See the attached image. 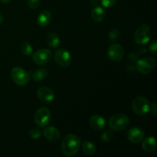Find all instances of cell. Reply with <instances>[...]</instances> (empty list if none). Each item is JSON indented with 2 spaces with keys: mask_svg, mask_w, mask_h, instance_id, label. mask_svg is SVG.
Listing matches in <instances>:
<instances>
[{
  "mask_svg": "<svg viewBox=\"0 0 157 157\" xmlns=\"http://www.w3.org/2000/svg\"><path fill=\"white\" fill-rule=\"evenodd\" d=\"M145 136V132L139 127H134L127 132V138L132 144H137L142 142Z\"/></svg>",
  "mask_w": 157,
  "mask_h": 157,
  "instance_id": "7c38bea8",
  "label": "cell"
},
{
  "mask_svg": "<svg viewBox=\"0 0 157 157\" xmlns=\"http://www.w3.org/2000/svg\"><path fill=\"white\" fill-rule=\"evenodd\" d=\"M48 71L46 68H39L32 74V79L35 81H43L48 76Z\"/></svg>",
  "mask_w": 157,
  "mask_h": 157,
  "instance_id": "ffe728a7",
  "label": "cell"
},
{
  "mask_svg": "<svg viewBox=\"0 0 157 157\" xmlns=\"http://www.w3.org/2000/svg\"><path fill=\"white\" fill-rule=\"evenodd\" d=\"M106 17V12L101 6H94L91 11V18L96 22H101Z\"/></svg>",
  "mask_w": 157,
  "mask_h": 157,
  "instance_id": "e0dca14e",
  "label": "cell"
},
{
  "mask_svg": "<svg viewBox=\"0 0 157 157\" xmlns=\"http://www.w3.org/2000/svg\"><path fill=\"white\" fill-rule=\"evenodd\" d=\"M37 96L41 102L45 104H50L53 102L55 98V92L48 87H41L38 88L37 91Z\"/></svg>",
  "mask_w": 157,
  "mask_h": 157,
  "instance_id": "8fae6325",
  "label": "cell"
},
{
  "mask_svg": "<svg viewBox=\"0 0 157 157\" xmlns=\"http://www.w3.org/2000/svg\"><path fill=\"white\" fill-rule=\"evenodd\" d=\"M113 136V130H107V131H105L104 133H103L102 134H101V138L104 143H108L111 140Z\"/></svg>",
  "mask_w": 157,
  "mask_h": 157,
  "instance_id": "603a6c76",
  "label": "cell"
},
{
  "mask_svg": "<svg viewBox=\"0 0 157 157\" xmlns=\"http://www.w3.org/2000/svg\"><path fill=\"white\" fill-rule=\"evenodd\" d=\"M51 21H52V12L49 10L45 9L40 12L36 21L38 26L44 28L48 25Z\"/></svg>",
  "mask_w": 157,
  "mask_h": 157,
  "instance_id": "9a60e30c",
  "label": "cell"
},
{
  "mask_svg": "<svg viewBox=\"0 0 157 157\" xmlns=\"http://www.w3.org/2000/svg\"><path fill=\"white\" fill-rule=\"evenodd\" d=\"M130 124V119L126 114L118 113L113 114L108 121L110 130L115 132H121L125 130Z\"/></svg>",
  "mask_w": 157,
  "mask_h": 157,
  "instance_id": "7a4b0ae2",
  "label": "cell"
},
{
  "mask_svg": "<svg viewBox=\"0 0 157 157\" xmlns=\"http://www.w3.org/2000/svg\"><path fill=\"white\" fill-rule=\"evenodd\" d=\"M157 147L156 140L153 136H149L145 140H143L142 148L147 153H151L156 150Z\"/></svg>",
  "mask_w": 157,
  "mask_h": 157,
  "instance_id": "2e32d148",
  "label": "cell"
},
{
  "mask_svg": "<svg viewBox=\"0 0 157 157\" xmlns=\"http://www.w3.org/2000/svg\"><path fill=\"white\" fill-rule=\"evenodd\" d=\"M21 51L26 56H30L33 52V48L31 44L28 41H24L22 44H21Z\"/></svg>",
  "mask_w": 157,
  "mask_h": 157,
  "instance_id": "44dd1931",
  "label": "cell"
},
{
  "mask_svg": "<svg viewBox=\"0 0 157 157\" xmlns=\"http://www.w3.org/2000/svg\"><path fill=\"white\" fill-rule=\"evenodd\" d=\"M101 4L104 8H112L116 5L117 0H101Z\"/></svg>",
  "mask_w": 157,
  "mask_h": 157,
  "instance_id": "d4e9b609",
  "label": "cell"
},
{
  "mask_svg": "<svg viewBox=\"0 0 157 157\" xmlns=\"http://www.w3.org/2000/svg\"><path fill=\"white\" fill-rule=\"evenodd\" d=\"M156 67V60L153 57H146L136 62V70L141 74L147 75L154 70Z\"/></svg>",
  "mask_w": 157,
  "mask_h": 157,
  "instance_id": "8992f818",
  "label": "cell"
},
{
  "mask_svg": "<svg viewBox=\"0 0 157 157\" xmlns=\"http://www.w3.org/2000/svg\"><path fill=\"white\" fill-rule=\"evenodd\" d=\"M81 139L74 134H67L61 142V151L67 157H72L77 154L81 147Z\"/></svg>",
  "mask_w": 157,
  "mask_h": 157,
  "instance_id": "6da1fadb",
  "label": "cell"
},
{
  "mask_svg": "<svg viewBox=\"0 0 157 157\" xmlns=\"http://www.w3.org/2000/svg\"><path fill=\"white\" fill-rule=\"evenodd\" d=\"M29 136L32 140H38L41 136V131L38 128H33L29 132Z\"/></svg>",
  "mask_w": 157,
  "mask_h": 157,
  "instance_id": "cb8c5ba5",
  "label": "cell"
},
{
  "mask_svg": "<svg viewBox=\"0 0 157 157\" xmlns=\"http://www.w3.org/2000/svg\"><path fill=\"white\" fill-rule=\"evenodd\" d=\"M81 146H82V150L84 153L87 155V156H91V155H94L96 153V147L92 142L84 141Z\"/></svg>",
  "mask_w": 157,
  "mask_h": 157,
  "instance_id": "d6986e66",
  "label": "cell"
},
{
  "mask_svg": "<svg viewBox=\"0 0 157 157\" xmlns=\"http://www.w3.org/2000/svg\"><path fill=\"white\" fill-rule=\"evenodd\" d=\"M28 6L32 9H35L39 6L40 0H26Z\"/></svg>",
  "mask_w": 157,
  "mask_h": 157,
  "instance_id": "484cf974",
  "label": "cell"
},
{
  "mask_svg": "<svg viewBox=\"0 0 157 157\" xmlns=\"http://www.w3.org/2000/svg\"><path fill=\"white\" fill-rule=\"evenodd\" d=\"M149 50L150 52H153V54H156L157 52V41L156 40L153 41V42L151 43V44L150 45V48H149Z\"/></svg>",
  "mask_w": 157,
  "mask_h": 157,
  "instance_id": "4316f807",
  "label": "cell"
},
{
  "mask_svg": "<svg viewBox=\"0 0 157 157\" xmlns=\"http://www.w3.org/2000/svg\"><path fill=\"white\" fill-rule=\"evenodd\" d=\"M90 127L95 130H102L107 126V121L104 117L100 115L94 114L91 116L89 120Z\"/></svg>",
  "mask_w": 157,
  "mask_h": 157,
  "instance_id": "4fadbf2b",
  "label": "cell"
},
{
  "mask_svg": "<svg viewBox=\"0 0 157 157\" xmlns=\"http://www.w3.org/2000/svg\"><path fill=\"white\" fill-rule=\"evenodd\" d=\"M121 37V31L117 28H114L110 30L108 34V38L110 41H116Z\"/></svg>",
  "mask_w": 157,
  "mask_h": 157,
  "instance_id": "7402d4cb",
  "label": "cell"
},
{
  "mask_svg": "<svg viewBox=\"0 0 157 157\" xmlns=\"http://www.w3.org/2000/svg\"><path fill=\"white\" fill-rule=\"evenodd\" d=\"M3 20H4V18H3L2 15V14H0V25L3 22Z\"/></svg>",
  "mask_w": 157,
  "mask_h": 157,
  "instance_id": "f546056e",
  "label": "cell"
},
{
  "mask_svg": "<svg viewBox=\"0 0 157 157\" xmlns=\"http://www.w3.org/2000/svg\"><path fill=\"white\" fill-rule=\"evenodd\" d=\"M0 1L2 3H4V4H9V3L12 2V0H0Z\"/></svg>",
  "mask_w": 157,
  "mask_h": 157,
  "instance_id": "f1b7e54d",
  "label": "cell"
},
{
  "mask_svg": "<svg viewBox=\"0 0 157 157\" xmlns=\"http://www.w3.org/2000/svg\"><path fill=\"white\" fill-rule=\"evenodd\" d=\"M43 135L48 140L52 141V142H57L61 139L60 131L55 127H47L46 126L43 130Z\"/></svg>",
  "mask_w": 157,
  "mask_h": 157,
  "instance_id": "5bb4252c",
  "label": "cell"
},
{
  "mask_svg": "<svg viewBox=\"0 0 157 157\" xmlns=\"http://www.w3.org/2000/svg\"><path fill=\"white\" fill-rule=\"evenodd\" d=\"M47 44L52 48H57L60 44V38L55 32H50L46 40Z\"/></svg>",
  "mask_w": 157,
  "mask_h": 157,
  "instance_id": "ac0fdd59",
  "label": "cell"
},
{
  "mask_svg": "<svg viewBox=\"0 0 157 157\" xmlns=\"http://www.w3.org/2000/svg\"><path fill=\"white\" fill-rule=\"evenodd\" d=\"M150 109L152 110V113H153V116H156L157 114V107L156 103H153V104H151V107H150Z\"/></svg>",
  "mask_w": 157,
  "mask_h": 157,
  "instance_id": "83f0119b",
  "label": "cell"
},
{
  "mask_svg": "<svg viewBox=\"0 0 157 157\" xmlns=\"http://www.w3.org/2000/svg\"><path fill=\"white\" fill-rule=\"evenodd\" d=\"M124 50L122 45L119 44H112L107 50V55L112 61L119 62L124 58Z\"/></svg>",
  "mask_w": 157,
  "mask_h": 157,
  "instance_id": "30bf717a",
  "label": "cell"
},
{
  "mask_svg": "<svg viewBox=\"0 0 157 157\" xmlns=\"http://www.w3.org/2000/svg\"><path fill=\"white\" fill-rule=\"evenodd\" d=\"M52 52L49 49L42 48L35 52L32 55L33 61L38 65H44L52 59Z\"/></svg>",
  "mask_w": 157,
  "mask_h": 157,
  "instance_id": "ba28073f",
  "label": "cell"
},
{
  "mask_svg": "<svg viewBox=\"0 0 157 157\" xmlns=\"http://www.w3.org/2000/svg\"><path fill=\"white\" fill-rule=\"evenodd\" d=\"M55 61L58 65L62 67H67L71 63V55L68 51L64 48L58 49L55 53Z\"/></svg>",
  "mask_w": 157,
  "mask_h": 157,
  "instance_id": "9c48e42d",
  "label": "cell"
},
{
  "mask_svg": "<svg viewBox=\"0 0 157 157\" xmlns=\"http://www.w3.org/2000/svg\"><path fill=\"white\" fill-rule=\"evenodd\" d=\"M52 119L51 112L47 107H42L37 110L35 113V122L38 127H45Z\"/></svg>",
  "mask_w": 157,
  "mask_h": 157,
  "instance_id": "52a82bcc",
  "label": "cell"
},
{
  "mask_svg": "<svg viewBox=\"0 0 157 157\" xmlns=\"http://www.w3.org/2000/svg\"><path fill=\"white\" fill-rule=\"evenodd\" d=\"M151 39L150 27L147 24H144L137 28L133 35V40L138 44H146Z\"/></svg>",
  "mask_w": 157,
  "mask_h": 157,
  "instance_id": "277c9868",
  "label": "cell"
},
{
  "mask_svg": "<svg viewBox=\"0 0 157 157\" xmlns=\"http://www.w3.org/2000/svg\"><path fill=\"white\" fill-rule=\"evenodd\" d=\"M150 101L147 98L143 96H138L133 100L131 104V108L136 114L139 116H144L150 111Z\"/></svg>",
  "mask_w": 157,
  "mask_h": 157,
  "instance_id": "3957f363",
  "label": "cell"
},
{
  "mask_svg": "<svg viewBox=\"0 0 157 157\" xmlns=\"http://www.w3.org/2000/svg\"><path fill=\"white\" fill-rule=\"evenodd\" d=\"M11 77L14 82L18 86H25L30 81V75L25 69L15 67L11 70Z\"/></svg>",
  "mask_w": 157,
  "mask_h": 157,
  "instance_id": "5b68a950",
  "label": "cell"
}]
</instances>
